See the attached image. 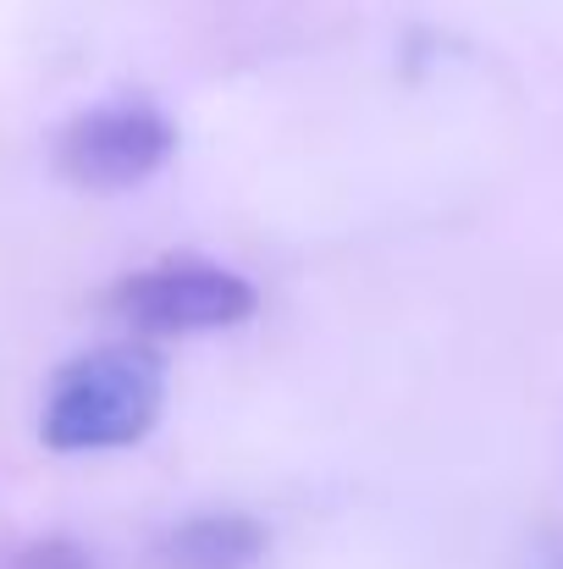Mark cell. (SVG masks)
I'll list each match as a JSON object with an SVG mask.
<instances>
[{
  "instance_id": "3957f363",
  "label": "cell",
  "mask_w": 563,
  "mask_h": 569,
  "mask_svg": "<svg viewBox=\"0 0 563 569\" xmlns=\"http://www.w3.org/2000/svg\"><path fill=\"white\" fill-rule=\"evenodd\" d=\"M178 150V128L144 106V100H117L72 117L56 133V172L72 189L122 193L144 178H155Z\"/></svg>"
},
{
  "instance_id": "6da1fadb",
  "label": "cell",
  "mask_w": 563,
  "mask_h": 569,
  "mask_svg": "<svg viewBox=\"0 0 563 569\" xmlns=\"http://www.w3.org/2000/svg\"><path fill=\"white\" fill-rule=\"evenodd\" d=\"M161 403H167L161 355L139 349V343H111V349L78 355L56 371L39 437L56 453L133 448L161 420Z\"/></svg>"
},
{
  "instance_id": "5b68a950",
  "label": "cell",
  "mask_w": 563,
  "mask_h": 569,
  "mask_svg": "<svg viewBox=\"0 0 563 569\" xmlns=\"http://www.w3.org/2000/svg\"><path fill=\"white\" fill-rule=\"evenodd\" d=\"M17 569H89V559L72 548V542H39V548H28Z\"/></svg>"
},
{
  "instance_id": "277c9868",
  "label": "cell",
  "mask_w": 563,
  "mask_h": 569,
  "mask_svg": "<svg viewBox=\"0 0 563 569\" xmlns=\"http://www.w3.org/2000/svg\"><path fill=\"white\" fill-rule=\"evenodd\" d=\"M265 553V526L249 515H193L161 537V569H249Z\"/></svg>"
},
{
  "instance_id": "7a4b0ae2",
  "label": "cell",
  "mask_w": 563,
  "mask_h": 569,
  "mask_svg": "<svg viewBox=\"0 0 563 569\" xmlns=\"http://www.w3.org/2000/svg\"><path fill=\"white\" fill-rule=\"evenodd\" d=\"M111 316H122L133 332L150 338H193V332H221V327H243L254 316V288L215 266V260H155L144 271H128L111 293H105Z\"/></svg>"
},
{
  "instance_id": "8992f818",
  "label": "cell",
  "mask_w": 563,
  "mask_h": 569,
  "mask_svg": "<svg viewBox=\"0 0 563 569\" xmlns=\"http://www.w3.org/2000/svg\"><path fill=\"white\" fill-rule=\"evenodd\" d=\"M531 569H563V531H553V537H542V542H536Z\"/></svg>"
}]
</instances>
